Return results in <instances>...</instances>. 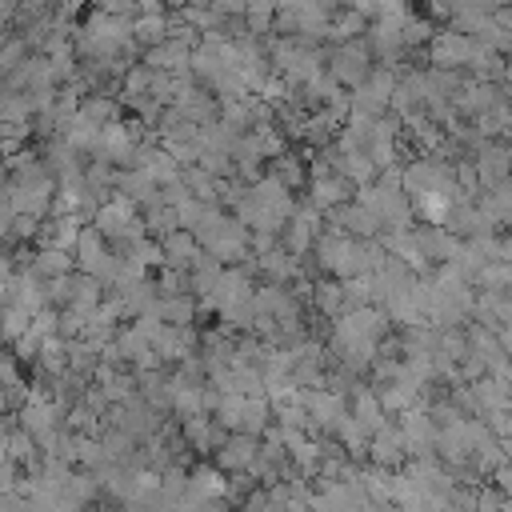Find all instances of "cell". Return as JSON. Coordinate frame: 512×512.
Wrapping results in <instances>:
<instances>
[{"instance_id": "cell-1", "label": "cell", "mask_w": 512, "mask_h": 512, "mask_svg": "<svg viewBox=\"0 0 512 512\" xmlns=\"http://www.w3.org/2000/svg\"><path fill=\"white\" fill-rule=\"evenodd\" d=\"M376 68V52L368 44V36H356V40H344L328 52V72L344 84V88H360Z\"/></svg>"}, {"instance_id": "cell-2", "label": "cell", "mask_w": 512, "mask_h": 512, "mask_svg": "<svg viewBox=\"0 0 512 512\" xmlns=\"http://www.w3.org/2000/svg\"><path fill=\"white\" fill-rule=\"evenodd\" d=\"M476 48H480L476 36L444 28V32H432V40H428V64L432 68H468Z\"/></svg>"}, {"instance_id": "cell-3", "label": "cell", "mask_w": 512, "mask_h": 512, "mask_svg": "<svg viewBox=\"0 0 512 512\" xmlns=\"http://www.w3.org/2000/svg\"><path fill=\"white\" fill-rule=\"evenodd\" d=\"M324 216H328L332 228L352 232V236H360V240H372V236L384 232V220H380L376 208H368L360 196H356V200H344V204H336V208H328Z\"/></svg>"}, {"instance_id": "cell-4", "label": "cell", "mask_w": 512, "mask_h": 512, "mask_svg": "<svg viewBox=\"0 0 512 512\" xmlns=\"http://www.w3.org/2000/svg\"><path fill=\"white\" fill-rule=\"evenodd\" d=\"M472 160H476L480 188L488 192V188H496V184H504L512 176V140H484L472 152Z\"/></svg>"}, {"instance_id": "cell-5", "label": "cell", "mask_w": 512, "mask_h": 512, "mask_svg": "<svg viewBox=\"0 0 512 512\" xmlns=\"http://www.w3.org/2000/svg\"><path fill=\"white\" fill-rule=\"evenodd\" d=\"M408 440H404V428H400V420L392 424H384L380 432H372V444H368V460L372 464H380V468H400V464H408Z\"/></svg>"}, {"instance_id": "cell-6", "label": "cell", "mask_w": 512, "mask_h": 512, "mask_svg": "<svg viewBox=\"0 0 512 512\" xmlns=\"http://www.w3.org/2000/svg\"><path fill=\"white\" fill-rule=\"evenodd\" d=\"M256 456H260V436L256 432H244V428L228 432V440L216 448V464L224 472H248L256 464Z\"/></svg>"}, {"instance_id": "cell-7", "label": "cell", "mask_w": 512, "mask_h": 512, "mask_svg": "<svg viewBox=\"0 0 512 512\" xmlns=\"http://www.w3.org/2000/svg\"><path fill=\"white\" fill-rule=\"evenodd\" d=\"M352 192H356V184H352L344 172H336V168L316 172V180H312V204H316L320 212H328V208L352 200Z\"/></svg>"}, {"instance_id": "cell-8", "label": "cell", "mask_w": 512, "mask_h": 512, "mask_svg": "<svg viewBox=\"0 0 512 512\" xmlns=\"http://www.w3.org/2000/svg\"><path fill=\"white\" fill-rule=\"evenodd\" d=\"M192 44L188 40H180V36H168L164 44H156V48H144V64H152V68H164V72H188L192 68Z\"/></svg>"}, {"instance_id": "cell-9", "label": "cell", "mask_w": 512, "mask_h": 512, "mask_svg": "<svg viewBox=\"0 0 512 512\" xmlns=\"http://www.w3.org/2000/svg\"><path fill=\"white\" fill-rule=\"evenodd\" d=\"M300 256L296 252H288L284 244L280 248H268V252H260L256 256V272L264 276V280H276V284H292L296 276H300Z\"/></svg>"}, {"instance_id": "cell-10", "label": "cell", "mask_w": 512, "mask_h": 512, "mask_svg": "<svg viewBox=\"0 0 512 512\" xmlns=\"http://www.w3.org/2000/svg\"><path fill=\"white\" fill-rule=\"evenodd\" d=\"M160 244H164V260H168L172 268H192V260H196V256H200V248H204V244L196 240V232H192V228H172Z\"/></svg>"}, {"instance_id": "cell-11", "label": "cell", "mask_w": 512, "mask_h": 512, "mask_svg": "<svg viewBox=\"0 0 512 512\" xmlns=\"http://www.w3.org/2000/svg\"><path fill=\"white\" fill-rule=\"evenodd\" d=\"M32 268L40 280H52V276H64L76 268V252L68 248H56V244H44L40 252H32Z\"/></svg>"}, {"instance_id": "cell-12", "label": "cell", "mask_w": 512, "mask_h": 512, "mask_svg": "<svg viewBox=\"0 0 512 512\" xmlns=\"http://www.w3.org/2000/svg\"><path fill=\"white\" fill-rule=\"evenodd\" d=\"M368 32V16L360 12V8H336L332 12V20H328V40H336V44H344V40H356V36H364Z\"/></svg>"}, {"instance_id": "cell-13", "label": "cell", "mask_w": 512, "mask_h": 512, "mask_svg": "<svg viewBox=\"0 0 512 512\" xmlns=\"http://www.w3.org/2000/svg\"><path fill=\"white\" fill-rule=\"evenodd\" d=\"M312 304H316V312H324V316H340V312H348V296H344V280L340 276H332V280H320L316 284V292H312Z\"/></svg>"}, {"instance_id": "cell-14", "label": "cell", "mask_w": 512, "mask_h": 512, "mask_svg": "<svg viewBox=\"0 0 512 512\" xmlns=\"http://www.w3.org/2000/svg\"><path fill=\"white\" fill-rule=\"evenodd\" d=\"M172 36V20L164 16V12H144V16H136V44L140 48H156V44H164Z\"/></svg>"}, {"instance_id": "cell-15", "label": "cell", "mask_w": 512, "mask_h": 512, "mask_svg": "<svg viewBox=\"0 0 512 512\" xmlns=\"http://www.w3.org/2000/svg\"><path fill=\"white\" fill-rule=\"evenodd\" d=\"M276 12H280V0H248V12H244L248 32L268 36L276 28Z\"/></svg>"}, {"instance_id": "cell-16", "label": "cell", "mask_w": 512, "mask_h": 512, "mask_svg": "<svg viewBox=\"0 0 512 512\" xmlns=\"http://www.w3.org/2000/svg\"><path fill=\"white\" fill-rule=\"evenodd\" d=\"M196 292H176V296H160V312H164V320L168 324H192L196 320V300H192Z\"/></svg>"}, {"instance_id": "cell-17", "label": "cell", "mask_w": 512, "mask_h": 512, "mask_svg": "<svg viewBox=\"0 0 512 512\" xmlns=\"http://www.w3.org/2000/svg\"><path fill=\"white\" fill-rule=\"evenodd\" d=\"M80 116L104 128V124L120 120V108H116V100H108V96H84V100H80Z\"/></svg>"}, {"instance_id": "cell-18", "label": "cell", "mask_w": 512, "mask_h": 512, "mask_svg": "<svg viewBox=\"0 0 512 512\" xmlns=\"http://www.w3.org/2000/svg\"><path fill=\"white\" fill-rule=\"evenodd\" d=\"M268 172H272L280 184H288V188H300V184L308 180V176H304V164H300L292 152H280V156H272Z\"/></svg>"}, {"instance_id": "cell-19", "label": "cell", "mask_w": 512, "mask_h": 512, "mask_svg": "<svg viewBox=\"0 0 512 512\" xmlns=\"http://www.w3.org/2000/svg\"><path fill=\"white\" fill-rule=\"evenodd\" d=\"M76 280H80V268H72V272H64V276H52V280H44L48 304H56V308H68V304H72V296H76Z\"/></svg>"}, {"instance_id": "cell-20", "label": "cell", "mask_w": 512, "mask_h": 512, "mask_svg": "<svg viewBox=\"0 0 512 512\" xmlns=\"http://www.w3.org/2000/svg\"><path fill=\"white\" fill-rule=\"evenodd\" d=\"M476 288H512V264L508 260H488L476 272Z\"/></svg>"}, {"instance_id": "cell-21", "label": "cell", "mask_w": 512, "mask_h": 512, "mask_svg": "<svg viewBox=\"0 0 512 512\" xmlns=\"http://www.w3.org/2000/svg\"><path fill=\"white\" fill-rule=\"evenodd\" d=\"M432 40V28H428V20H416V16H408L404 20V48H416V44H428Z\"/></svg>"}, {"instance_id": "cell-22", "label": "cell", "mask_w": 512, "mask_h": 512, "mask_svg": "<svg viewBox=\"0 0 512 512\" xmlns=\"http://www.w3.org/2000/svg\"><path fill=\"white\" fill-rule=\"evenodd\" d=\"M28 48H32L28 40H8V48H4V60H0V68H4V72H12V68L20 64V60H28V56H24Z\"/></svg>"}, {"instance_id": "cell-23", "label": "cell", "mask_w": 512, "mask_h": 512, "mask_svg": "<svg viewBox=\"0 0 512 512\" xmlns=\"http://www.w3.org/2000/svg\"><path fill=\"white\" fill-rule=\"evenodd\" d=\"M464 4H468V0H428V12H432V16H440V20H452Z\"/></svg>"}, {"instance_id": "cell-24", "label": "cell", "mask_w": 512, "mask_h": 512, "mask_svg": "<svg viewBox=\"0 0 512 512\" xmlns=\"http://www.w3.org/2000/svg\"><path fill=\"white\" fill-rule=\"evenodd\" d=\"M492 476H496V488H500V492L512 500V460H504V464H500Z\"/></svg>"}, {"instance_id": "cell-25", "label": "cell", "mask_w": 512, "mask_h": 512, "mask_svg": "<svg viewBox=\"0 0 512 512\" xmlns=\"http://www.w3.org/2000/svg\"><path fill=\"white\" fill-rule=\"evenodd\" d=\"M212 4H216L224 16H244V12H248V0H212Z\"/></svg>"}]
</instances>
